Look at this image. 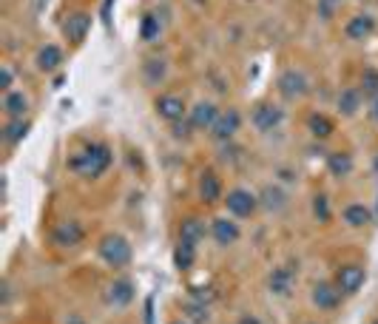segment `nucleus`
<instances>
[{
  "mask_svg": "<svg viewBox=\"0 0 378 324\" xmlns=\"http://www.w3.org/2000/svg\"><path fill=\"white\" fill-rule=\"evenodd\" d=\"M225 205H228V214L236 216V219H251L256 211H259V197L251 194L248 188H234L228 190V197H225Z\"/></svg>",
  "mask_w": 378,
  "mask_h": 324,
  "instance_id": "nucleus-3",
  "label": "nucleus"
},
{
  "mask_svg": "<svg viewBox=\"0 0 378 324\" xmlns=\"http://www.w3.org/2000/svg\"><path fill=\"white\" fill-rule=\"evenodd\" d=\"M108 165H111V151L103 142H91L68 157V168L74 174H83L86 179H97L103 171H108Z\"/></svg>",
  "mask_w": 378,
  "mask_h": 324,
  "instance_id": "nucleus-1",
  "label": "nucleus"
},
{
  "mask_svg": "<svg viewBox=\"0 0 378 324\" xmlns=\"http://www.w3.org/2000/svg\"><path fill=\"white\" fill-rule=\"evenodd\" d=\"M66 324H86V319H83V316H68Z\"/></svg>",
  "mask_w": 378,
  "mask_h": 324,
  "instance_id": "nucleus-38",
  "label": "nucleus"
},
{
  "mask_svg": "<svg viewBox=\"0 0 378 324\" xmlns=\"http://www.w3.org/2000/svg\"><path fill=\"white\" fill-rule=\"evenodd\" d=\"M281 120H285V111H281L279 105H273V103H256L251 108V123L259 131H264V134H268V131H273V128H279Z\"/></svg>",
  "mask_w": 378,
  "mask_h": 324,
  "instance_id": "nucleus-5",
  "label": "nucleus"
},
{
  "mask_svg": "<svg viewBox=\"0 0 378 324\" xmlns=\"http://www.w3.org/2000/svg\"><path fill=\"white\" fill-rule=\"evenodd\" d=\"M344 301V293L338 290L336 282H318L313 288V304L318 310H336Z\"/></svg>",
  "mask_w": 378,
  "mask_h": 324,
  "instance_id": "nucleus-8",
  "label": "nucleus"
},
{
  "mask_svg": "<svg viewBox=\"0 0 378 324\" xmlns=\"http://www.w3.org/2000/svg\"><path fill=\"white\" fill-rule=\"evenodd\" d=\"M290 284H293V276L288 268H276L268 279V288L273 296H290Z\"/></svg>",
  "mask_w": 378,
  "mask_h": 324,
  "instance_id": "nucleus-24",
  "label": "nucleus"
},
{
  "mask_svg": "<svg viewBox=\"0 0 378 324\" xmlns=\"http://www.w3.org/2000/svg\"><path fill=\"white\" fill-rule=\"evenodd\" d=\"M239 125H242V114H239L236 108H228V111H222L219 117H216V123H214V128H211V137H214L216 142H228V140L236 137Z\"/></svg>",
  "mask_w": 378,
  "mask_h": 324,
  "instance_id": "nucleus-7",
  "label": "nucleus"
},
{
  "mask_svg": "<svg viewBox=\"0 0 378 324\" xmlns=\"http://www.w3.org/2000/svg\"><path fill=\"white\" fill-rule=\"evenodd\" d=\"M370 324H378V319H373V321H370Z\"/></svg>",
  "mask_w": 378,
  "mask_h": 324,
  "instance_id": "nucleus-43",
  "label": "nucleus"
},
{
  "mask_svg": "<svg viewBox=\"0 0 378 324\" xmlns=\"http://www.w3.org/2000/svg\"><path fill=\"white\" fill-rule=\"evenodd\" d=\"M174 125V137H179V140H188V137H191V131H197L194 125H191V120H177V123H171Z\"/></svg>",
  "mask_w": 378,
  "mask_h": 324,
  "instance_id": "nucleus-34",
  "label": "nucleus"
},
{
  "mask_svg": "<svg viewBox=\"0 0 378 324\" xmlns=\"http://www.w3.org/2000/svg\"><path fill=\"white\" fill-rule=\"evenodd\" d=\"M370 117L373 123H378V100H370Z\"/></svg>",
  "mask_w": 378,
  "mask_h": 324,
  "instance_id": "nucleus-37",
  "label": "nucleus"
},
{
  "mask_svg": "<svg viewBox=\"0 0 378 324\" xmlns=\"http://www.w3.org/2000/svg\"><path fill=\"white\" fill-rule=\"evenodd\" d=\"M239 324H262V321H259V319H253V316H244Z\"/></svg>",
  "mask_w": 378,
  "mask_h": 324,
  "instance_id": "nucleus-39",
  "label": "nucleus"
},
{
  "mask_svg": "<svg viewBox=\"0 0 378 324\" xmlns=\"http://www.w3.org/2000/svg\"><path fill=\"white\" fill-rule=\"evenodd\" d=\"M29 128H32V123L26 120V117H21V120H9L6 125H3V140L9 142V145H17L26 134H29Z\"/></svg>",
  "mask_w": 378,
  "mask_h": 324,
  "instance_id": "nucleus-26",
  "label": "nucleus"
},
{
  "mask_svg": "<svg viewBox=\"0 0 378 324\" xmlns=\"http://www.w3.org/2000/svg\"><path fill=\"white\" fill-rule=\"evenodd\" d=\"M134 296H137L134 282L125 279V276H117L114 282L108 284V293H105L108 304H114V308H128V304L134 301Z\"/></svg>",
  "mask_w": 378,
  "mask_h": 324,
  "instance_id": "nucleus-10",
  "label": "nucleus"
},
{
  "mask_svg": "<svg viewBox=\"0 0 378 324\" xmlns=\"http://www.w3.org/2000/svg\"><path fill=\"white\" fill-rule=\"evenodd\" d=\"M160 29H162L160 17H157L154 12H148V14L142 17V23H140V37H142V40H157V37H160Z\"/></svg>",
  "mask_w": 378,
  "mask_h": 324,
  "instance_id": "nucleus-27",
  "label": "nucleus"
},
{
  "mask_svg": "<svg viewBox=\"0 0 378 324\" xmlns=\"http://www.w3.org/2000/svg\"><path fill=\"white\" fill-rule=\"evenodd\" d=\"M12 80H14L12 68H3V74H0V88H3V94H9V91H12Z\"/></svg>",
  "mask_w": 378,
  "mask_h": 324,
  "instance_id": "nucleus-35",
  "label": "nucleus"
},
{
  "mask_svg": "<svg viewBox=\"0 0 378 324\" xmlns=\"http://www.w3.org/2000/svg\"><path fill=\"white\" fill-rule=\"evenodd\" d=\"M142 71H145V83L157 86V83L165 77V63H162V60H148V63L142 66Z\"/></svg>",
  "mask_w": 378,
  "mask_h": 324,
  "instance_id": "nucleus-31",
  "label": "nucleus"
},
{
  "mask_svg": "<svg viewBox=\"0 0 378 324\" xmlns=\"http://www.w3.org/2000/svg\"><path fill=\"white\" fill-rule=\"evenodd\" d=\"M362 94L367 100H378V68H367L362 74Z\"/></svg>",
  "mask_w": 378,
  "mask_h": 324,
  "instance_id": "nucleus-28",
  "label": "nucleus"
},
{
  "mask_svg": "<svg viewBox=\"0 0 378 324\" xmlns=\"http://www.w3.org/2000/svg\"><path fill=\"white\" fill-rule=\"evenodd\" d=\"M338 3H342V0H318V17L321 21H330V17L336 14V9H338Z\"/></svg>",
  "mask_w": 378,
  "mask_h": 324,
  "instance_id": "nucleus-33",
  "label": "nucleus"
},
{
  "mask_svg": "<svg viewBox=\"0 0 378 324\" xmlns=\"http://www.w3.org/2000/svg\"><path fill=\"white\" fill-rule=\"evenodd\" d=\"M91 29V17L86 12H74L66 17V23H63V34H66V40L71 46H80L86 40V34Z\"/></svg>",
  "mask_w": 378,
  "mask_h": 324,
  "instance_id": "nucleus-9",
  "label": "nucleus"
},
{
  "mask_svg": "<svg viewBox=\"0 0 378 324\" xmlns=\"http://www.w3.org/2000/svg\"><path fill=\"white\" fill-rule=\"evenodd\" d=\"M86 236V231L77 225V222H60V225H54V231H51V239L58 242L60 247H74V245H80Z\"/></svg>",
  "mask_w": 378,
  "mask_h": 324,
  "instance_id": "nucleus-13",
  "label": "nucleus"
},
{
  "mask_svg": "<svg viewBox=\"0 0 378 324\" xmlns=\"http://www.w3.org/2000/svg\"><path fill=\"white\" fill-rule=\"evenodd\" d=\"M313 216L318 222H327L330 219V202H327L325 194H316V199H313Z\"/></svg>",
  "mask_w": 378,
  "mask_h": 324,
  "instance_id": "nucleus-32",
  "label": "nucleus"
},
{
  "mask_svg": "<svg viewBox=\"0 0 378 324\" xmlns=\"http://www.w3.org/2000/svg\"><path fill=\"white\" fill-rule=\"evenodd\" d=\"M194 262H197V247L188 245V242H177V247H174V264H177V271L188 273V271L194 268Z\"/></svg>",
  "mask_w": 378,
  "mask_h": 324,
  "instance_id": "nucleus-23",
  "label": "nucleus"
},
{
  "mask_svg": "<svg viewBox=\"0 0 378 324\" xmlns=\"http://www.w3.org/2000/svg\"><path fill=\"white\" fill-rule=\"evenodd\" d=\"M259 205L268 208V211H281V208L288 205V194L281 185H264L262 197H259Z\"/></svg>",
  "mask_w": 378,
  "mask_h": 324,
  "instance_id": "nucleus-19",
  "label": "nucleus"
},
{
  "mask_svg": "<svg viewBox=\"0 0 378 324\" xmlns=\"http://www.w3.org/2000/svg\"><path fill=\"white\" fill-rule=\"evenodd\" d=\"M207 234H211V225H205L202 219H197V216H191V219H185L182 225H179V242H188V245H199Z\"/></svg>",
  "mask_w": 378,
  "mask_h": 324,
  "instance_id": "nucleus-15",
  "label": "nucleus"
},
{
  "mask_svg": "<svg viewBox=\"0 0 378 324\" xmlns=\"http://www.w3.org/2000/svg\"><path fill=\"white\" fill-rule=\"evenodd\" d=\"M199 197L211 205L222 197V179L214 174V171H205V174L199 177Z\"/></svg>",
  "mask_w": 378,
  "mask_h": 324,
  "instance_id": "nucleus-21",
  "label": "nucleus"
},
{
  "mask_svg": "<svg viewBox=\"0 0 378 324\" xmlns=\"http://www.w3.org/2000/svg\"><path fill=\"white\" fill-rule=\"evenodd\" d=\"M3 111L9 114V120H21L29 114V97L23 91H9L3 97Z\"/></svg>",
  "mask_w": 378,
  "mask_h": 324,
  "instance_id": "nucleus-17",
  "label": "nucleus"
},
{
  "mask_svg": "<svg viewBox=\"0 0 378 324\" xmlns=\"http://www.w3.org/2000/svg\"><path fill=\"white\" fill-rule=\"evenodd\" d=\"M310 131L318 137V140H327L330 134H333V123H330V117H325V114H313L310 117Z\"/></svg>",
  "mask_w": 378,
  "mask_h": 324,
  "instance_id": "nucleus-29",
  "label": "nucleus"
},
{
  "mask_svg": "<svg viewBox=\"0 0 378 324\" xmlns=\"http://www.w3.org/2000/svg\"><path fill=\"white\" fill-rule=\"evenodd\" d=\"M145 324H154V296L145 299Z\"/></svg>",
  "mask_w": 378,
  "mask_h": 324,
  "instance_id": "nucleus-36",
  "label": "nucleus"
},
{
  "mask_svg": "<svg viewBox=\"0 0 378 324\" xmlns=\"http://www.w3.org/2000/svg\"><path fill=\"white\" fill-rule=\"evenodd\" d=\"M194 3H197V6H205V3H207V0H194Z\"/></svg>",
  "mask_w": 378,
  "mask_h": 324,
  "instance_id": "nucleus-41",
  "label": "nucleus"
},
{
  "mask_svg": "<svg viewBox=\"0 0 378 324\" xmlns=\"http://www.w3.org/2000/svg\"><path fill=\"white\" fill-rule=\"evenodd\" d=\"M362 100H364L362 88H347V91H342V97H338V114H342V117H355L358 108H362Z\"/></svg>",
  "mask_w": 378,
  "mask_h": 324,
  "instance_id": "nucleus-22",
  "label": "nucleus"
},
{
  "mask_svg": "<svg viewBox=\"0 0 378 324\" xmlns=\"http://www.w3.org/2000/svg\"><path fill=\"white\" fill-rule=\"evenodd\" d=\"M97 253L100 259L108 264V268L114 271H123L131 264V259H134V247H131V242L123 236V234H105L97 245Z\"/></svg>",
  "mask_w": 378,
  "mask_h": 324,
  "instance_id": "nucleus-2",
  "label": "nucleus"
},
{
  "mask_svg": "<svg viewBox=\"0 0 378 324\" xmlns=\"http://www.w3.org/2000/svg\"><path fill=\"white\" fill-rule=\"evenodd\" d=\"M327 165H330V174H333V177H347L350 171H353V160H350V154H333Z\"/></svg>",
  "mask_w": 378,
  "mask_h": 324,
  "instance_id": "nucleus-30",
  "label": "nucleus"
},
{
  "mask_svg": "<svg viewBox=\"0 0 378 324\" xmlns=\"http://www.w3.org/2000/svg\"><path fill=\"white\" fill-rule=\"evenodd\" d=\"M182 319H188L191 324H211V310H207V304H199L191 299L182 304Z\"/></svg>",
  "mask_w": 378,
  "mask_h": 324,
  "instance_id": "nucleus-25",
  "label": "nucleus"
},
{
  "mask_svg": "<svg viewBox=\"0 0 378 324\" xmlns=\"http://www.w3.org/2000/svg\"><path fill=\"white\" fill-rule=\"evenodd\" d=\"M219 114H222V111H219L214 103H197L194 111H191V117H188V120H191V125H194L197 131H211Z\"/></svg>",
  "mask_w": 378,
  "mask_h": 324,
  "instance_id": "nucleus-14",
  "label": "nucleus"
},
{
  "mask_svg": "<svg viewBox=\"0 0 378 324\" xmlns=\"http://www.w3.org/2000/svg\"><path fill=\"white\" fill-rule=\"evenodd\" d=\"M375 29V21L370 14H355L353 21L344 26V34L350 37V40H364V37H370Z\"/></svg>",
  "mask_w": 378,
  "mask_h": 324,
  "instance_id": "nucleus-18",
  "label": "nucleus"
},
{
  "mask_svg": "<svg viewBox=\"0 0 378 324\" xmlns=\"http://www.w3.org/2000/svg\"><path fill=\"white\" fill-rule=\"evenodd\" d=\"M171 324H191V321H188V319H177V321H171Z\"/></svg>",
  "mask_w": 378,
  "mask_h": 324,
  "instance_id": "nucleus-40",
  "label": "nucleus"
},
{
  "mask_svg": "<svg viewBox=\"0 0 378 324\" xmlns=\"http://www.w3.org/2000/svg\"><path fill=\"white\" fill-rule=\"evenodd\" d=\"M211 236H214L216 245L228 247V245H234L239 239V225L234 219H228V216H219V219L211 222Z\"/></svg>",
  "mask_w": 378,
  "mask_h": 324,
  "instance_id": "nucleus-12",
  "label": "nucleus"
},
{
  "mask_svg": "<svg viewBox=\"0 0 378 324\" xmlns=\"http://www.w3.org/2000/svg\"><path fill=\"white\" fill-rule=\"evenodd\" d=\"M154 105H157V114L168 123L185 120V100L179 97V94H160Z\"/></svg>",
  "mask_w": 378,
  "mask_h": 324,
  "instance_id": "nucleus-11",
  "label": "nucleus"
},
{
  "mask_svg": "<svg viewBox=\"0 0 378 324\" xmlns=\"http://www.w3.org/2000/svg\"><path fill=\"white\" fill-rule=\"evenodd\" d=\"M375 171H378V154H375Z\"/></svg>",
  "mask_w": 378,
  "mask_h": 324,
  "instance_id": "nucleus-42",
  "label": "nucleus"
},
{
  "mask_svg": "<svg viewBox=\"0 0 378 324\" xmlns=\"http://www.w3.org/2000/svg\"><path fill=\"white\" fill-rule=\"evenodd\" d=\"M276 86L285 100H296V97H305L307 94V77H305V71H299V68H285L279 74Z\"/></svg>",
  "mask_w": 378,
  "mask_h": 324,
  "instance_id": "nucleus-4",
  "label": "nucleus"
},
{
  "mask_svg": "<svg viewBox=\"0 0 378 324\" xmlns=\"http://www.w3.org/2000/svg\"><path fill=\"white\" fill-rule=\"evenodd\" d=\"M342 219L350 225V227H367L373 222V211L362 202H350L344 211H342Z\"/></svg>",
  "mask_w": 378,
  "mask_h": 324,
  "instance_id": "nucleus-16",
  "label": "nucleus"
},
{
  "mask_svg": "<svg viewBox=\"0 0 378 324\" xmlns=\"http://www.w3.org/2000/svg\"><path fill=\"white\" fill-rule=\"evenodd\" d=\"M364 279H367V273H364L362 264H342V268L336 271V284L344 296H353V293L362 290Z\"/></svg>",
  "mask_w": 378,
  "mask_h": 324,
  "instance_id": "nucleus-6",
  "label": "nucleus"
},
{
  "mask_svg": "<svg viewBox=\"0 0 378 324\" xmlns=\"http://www.w3.org/2000/svg\"><path fill=\"white\" fill-rule=\"evenodd\" d=\"M63 63V49L60 46H43L40 51H37V68L51 74V71H58Z\"/></svg>",
  "mask_w": 378,
  "mask_h": 324,
  "instance_id": "nucleus-20",
  "label": "nucleus"
}]
</instances>
